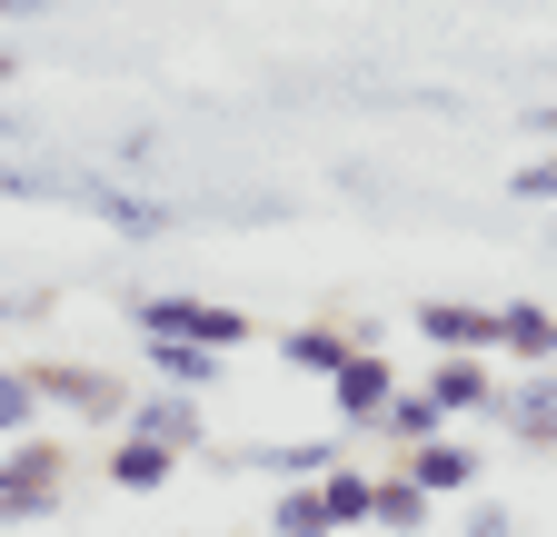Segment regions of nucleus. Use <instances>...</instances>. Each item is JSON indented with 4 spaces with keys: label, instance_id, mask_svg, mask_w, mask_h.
<instances>
[{
    "label": "nucleus",
    "instance_id": "423d86ee",
    "mask_svg": "<svg viewBox=\"0 0 557 537\" xmlns=\"http://www.w3.org/2000/svg\"><path fill=\"white\" fill-rule=\"evenodd\" d=\"M418 339H429V349H468V359H498V309H487V299H418Z\"/></svg>",
    "mask_w": 557,
    "mask_h": 537
},
{
    "label": "nucleus",
    "instance_id": "f257e3e1",
    "mask_svg": "<svg viewBox=\"0 0 557 537\" xmlns=\"http://www.w3.org/2000/svg\"><path fill=\"white\" fill-rule=\"evenodd\" d=\"M70 498V438L30 428V438H0V527H40Z\"/></svg>",
    "mask_w": 557,
    "mask_h": 537
},
{
    "label": "nucleus",
    "instance_id": "ddd939ff",
    "mask_svg": "<svg viewBox=\"0 0 557 537\" xmlns=\"http://www.w3.org/2000/svg\"><path fill=\"white\" fill-rule=\"evenodd\" d=\"M150 378L199 398V388H220V378H230V349H199V339H150Z\"/></svg>",
    "mask_w": 557,
    "mask_h": 537
},
{
    "label": "nucleus",
    "instance_id": "4468645a",
    "mask_svg": "<svg viewBox=\"0 0 557 537\" xmlns=\"http://www.w3.org/2000/svg\"><path fill=\"white\" fill-rule=\"evenodd\" d=\"M170 478H180V448H160V438H139V428H129V438L110 448V488H129V498H150V488H170Z\"/></svg>",
    "mask_w": 557,
    "mask_h": 537
},
{
    "label": "nucleus",
    "instance_id": "2eb2a0df",
    "mask_svg": "<svg viewBox=\"0 0 557 537\" xmlns=\"http://www.w3.org/2000/svg\"><path fill=\"white\" fill-rule=\"evenodd\" d=\"M379 438H388V448L408 458V448H429V438H448V409H438V398H429V388L408 378V388L388 398V419H379Z\"/></svg>",
    "mask_w": 557,
    "mask_h": 537
},
{
    "label": "nucleus",
    "instance_id": "aec40b11",
    "mask_svg": "<svg viewBox=\"0 0 557 537\" xmlns=\"http://www.w3.org/2000/svg\"><path fill=\"white\" fill-rule=\"evenodd\" d=\"M508 189H518V199H557V150H547V160H528Z\"/></svg>",
    "mask_w": 557,
    "mask_h": 537
},
{
    "label": "nucleus",
    "instance_id": "6ab92c4d",
    "mask_svg": "<svg viewBox=\"0 0 557 537\" xmlns=\"http://www.w3.org/2000/svg\"><path fill=\"white\" fill-rule=\"evenodd\" d=\"M50 409H40V378H30V359L11 369V359H0V438H30Z\"/></svg>",
    "mask_w": 557,
    "mask_h": 537
},
{
    "label": "nucleus",
    "instance_id": "0eeeda50",
    "mask_svg": "<svg viewBox=\"0 0 557 537\" xmlns=\"http://www.w3.org/2000/svg\"><path fill=\"white\" fill-rule=\"evenodd\" d=\"M498 419H508V438H518V448H557V359H547V369H528L518 388H498Z\"/></svg>",
    "mask_w": 557,
    "mask_h": 537
},
{
    "label": "nucleus",
    "instance_id": "f3484780",
    "mask_svg": "<svg viewBox=\"0 0 557 537\" xmlns=\"http://www.w3.org/2000/svg\"><path fill=\"white\" fill-rule=\"evenodd\" d=\"M319 498H329V517L338 527H379V478H369V467H329V478H319Z\"/></svg>",
    "mask_w": 557,
    "mask_h": 537
},
{
    "label": "nucleus",
    "instance_id": "a211bd4d",
    "mask_svg": "<svg viewBox=\"0 0 557 537\" xmlns=\"http://www.w3.org/2000/svg\"><path fill=\"white\" fill-rule=\"evenodd\" d=\"M429 508H438V498L418 488L408 467H388V478H379V527H388V537H429Z\"/></svg>",
    "mask_w": 557,
    "mask_h": 537
},
{
    "label": "nucleus",
    "instance_id": "b1692460",
    "mask_svg": "<svg viewBox=\"0 0 557 537\" xmlns=\"http://www.w3.org/2000/svg\"><path fill=\"white\" fill-rule=\"evenodd\" d=\"M528 129H537V140H557V110H537V120H528Z\"/></svg>",
    "mask_w": 557,
    "mask_h": 537
},
{
    "label": "nucleus",
    "instance_id": "5701e85b",
    "mask_svg": "<svg viewBox=\"0 0 557 537\" xmlns=\"http://www.w3.org/2000/svg\"><path fill=\"white\" fill-rule=\"evenodd\" d=\"M11 80H21V50H0V90H11Z\"/></svg>",
    "mask_w": 557,
    "mask_h": 537
},
{
    "label": "nucleus",
    "instance_id": "39448f33",
    "mask_svg": "<svg viewBox=\"0 0 557 537\" xmlns=\"http://www.w3.org/2000/svg\"><path fill=\"white\" fill-rule=\"evenodd\" d=\"M418 388H429V398H438L448 419H498V388H508V378L487 369V359H468V349H438Z\"/></svg>",
    "mask_w": 557,
    "mask_h": 537
},
{
    "label": "nucleus",
    "instance_id": "9b49d317",
    "mask_svg": "<svg viewBox=\"0 0 557 537\" xmlns=\"http://www.w3.org/2000/svg\"><path fill=\"white\" fill-rule=\"evenodd\" d=\"M129 428H139V438H160V448H199V438H209V419H199V398H189V388H150V398L129 409Z\"/></svg>",
    "mask_w": 557,
    "mask_h": 537
},
{
    "label": "nucleus",
    "instance_id": "1a4fd4ad",
    "mask_svg": "<svg viewBox=\"0 0 557 537\" xmlns=\"http://www.w3.org/2000/svg\"><path fill=\"white\" fill-rule=\"evenodd\" d=\"M220 467H269V478L289 488V478H329L338 448L329 438H269V448H220Z\"/></svg>",
    "mask_w": 557,
    "mask_h": 537
},
{
    "label": "nucleus",
    "instance_id": "9d476101",
    "mask_svg": "<svg viewBox=\"0 0 557 537\" xmlns=\"http://www.w3.org/2000/svg\"><path fill=\"white\" fill-rule=\"evenodd\" d=\"M429 498H478V448H458V438H429V448H408L398 458Z\"/></svg>",
    "mask_w": 557,
    "mask_h": 537
},
{
    "label": "nucleus",
    "instance_id": "4be33fe9",
    "mask_svg": "<svg viewBox=\"0 0 557 537\" xmlns=\"http://www.w3.org/2000/svg\"><path fill=\"white\" fill-rule=\"evenodd\" d=\"M30 11H40V0H0V21H30Z\"/></svg>",
    "mask_w": 557,
    "mask_h": 537
},
{
    "label": "nucleus",
    "instance_id": "6e6552de",
    "mask_svg": "<svg viewBox=\"0 0 557 537\" xmlns=\"http://www.w3.org/2000/svg\"><path fill=\"white\" fill-rule=\"evenodd\" d=\"M348 349H359V328H348V319H309V328H278V359H289L299 378H338L348 369Z\"/></svg>",
    "mask_w": 557,
    "mask_h": 537
},
{
    "label": "nucleus",
    "instance_id": "412c9836",
    "mask_svg": "<svg viewBox=\"0 0 557 537\" xmlns=\"http://www.w3.org/2000/svg\"><path fill=\"white\" fill-rule=\"evenodd\" d=\"M468 537H518V517H508L498 498H478V508H468Z\"/></svg>",
    "mask_w": 557,
    "mask_h": 537
},
{
    "label": "nucleus",
    "instance_id": "f8f14e48",
    "mask_svg": "<svg viewBox=\"0 0 557 537\" xmlns=\"http://www.w3.org/2000/svg\"><path fill=\"white\" fill-rule=\"evenodd\" d=\"M498 359H518V369H547V359H557V309H537V299H508V309H498Z\"/></svg>",
    "mask_w": 557,
    "mask_h": 537
},
{
    "label": "nucleus",
    "instance_id": "20e7f679",
    "mask_svg": "<svg viewBox=\"0 0 557 537\" xmlns=\"http://www.w3.org/2000/svg\"><path fill=\"white\" fill-rule=\"evenodd\" d=\"M398 388H408V378H398V359H388V349H348V369L329 378V409H338L348 428H379Z\"/></svg>",
    "mask_w": 557,
    "mask_h": 537
},
{
    "label": "nucleus",
    "instance_id": "dca6fc26",
    "mask_svg": "<svg viewBox=\"0 0 557 537\" xmlns=\"http://www.w3.org/2000/svg\"><path fill=\"white\" fill-rule=\"evenodd\" d=\"M269 537H338V517H329L319 478H289V488L269 498Z\"/></svg>",
    "mask_w": 557,
    "mask_h": 537
},
{
    "label": "nucleus",
    "instance_id": "f03ea898",
    "mask_svg": "<svg viewBox=\"0 0 557 537\" xmlns=\"http://www.w3.org/2000/svg\"><path fill=\"white\" fill-rule=\"evenodd\" d=\"M129 328L139 339H199V349H249L259 339V319L249 309H230V299H189V289H139L129 299Z\"/></svg>",
    "mask_w": 557,
    "mask_h": 537
},
{
    "label": "nucleus",
    "instance_id": "7ed1b4c3",
    "mask_svg": "<svg viewBox=\"0 0 557 537\" xmlns=\"http://www.w3.org/2000/svg\"><path fill=\"white\" fill-rule=\"evenodd\" d=\"M30 378H40V409L81 419V428H129V409H139V388L90 359H30Z\"/></svg>",
    "mask_w": 557,
    "mask_h": 537
}]
</instances>
